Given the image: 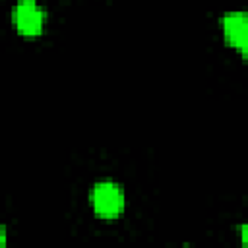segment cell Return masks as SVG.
Wrapping results in <instances>:
<instances>
[{
  "label": "cell",
  "mask_w": 248,
  "mask_h": 248,
  "mask_svg": "<svg viewBox=\"0 0 248 248\" xmlns=\"http://www.w3.org/2000/svg\"><path fill=\"white\" fill-rule=\"evenodd\" d=\"M89 202H91L95 215H99L103 219L118 217L126 205V198H124L122 188L112 180L95 182L91 188V194H89Z\"/></svg>",
  "instance_id": "cell-1"
},
{
  "label": "cell",
  "mask_w": 248,
  "mask_h": 248,
  "mask_svg": "<svg viewBox=\"0 0 248 248\" xmlns=\"http://www.w3.org/2000/svg\"><path fill=\"white\" fill-rule=\"evenodd\" d=\"M45 10L35 0H19L12 10V21L19 35L37 37L45 29Z\"/></svg>",
  "instance_id": "cell-2"
},
{
  "label": "cell",
  "mask_w": 248,
  "mask_h": 248,
  "mask_svg": "<svg viewBox=\"0 0 248 248\" xmlns=\"http://www.w3.org/2000/svg\"><path fill=\"white\" fill-rule=\"evenodd\" d=\"M221 31L225 41L234 46L240 56L248 62V14L246 12H227L221 17Z\"/></svg>",
  "instance_id": "cell-3"
},
{
  "label": "cell",
  "mask_w": 248,
  "mask_h": 248,
  "mask_svg": "<svg viewBox=\"0 0 248 248\" xmlns=\"http://www.w3.org/2000/svg\"><path fill=\"white\" fill-rule=\"evenodd\" d=\"M240 242H242L244 246H248V223H244V225L240 227Z\"/></svg>",
  "instance_id": "cell-4"
},
{
  "label": "cell",
  "mask_w": 248,
  "mask_h": 248,
  "mask_svg": "<svg viewBox=\"0 0 248 248\" xmlns=\"http://www.w3.org/2000/svg\"><path fill=\"white\" fill-rule=\"evenodd\" d=\"M0 244L6 246V229H4V227L0 229Z\"/></svg>",
  "instance_id": "cell-5"
}]
</instances>
